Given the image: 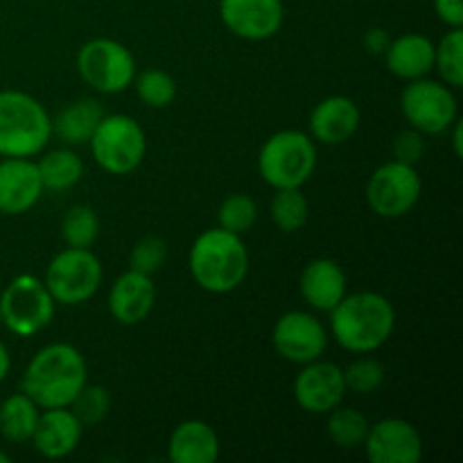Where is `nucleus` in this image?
<instances>
[{
  "mask_svg": "<svg viewBox=\"0 0 463 463\" xmlns=\"http://www.w3.org/2000/svg\"><path fill=\"white\" fill-rule=\"evenodd\" d=\"M9 371H12V355H9L7 346H5V344L0 342V383H3V380L7 378Z\"/></svg>",
  "mask_w": 463,
  "mask_h": 463,
  "instance_id": "nucleus-38",
  "label": "nucleus"
},
{
  "mask_svg": "<svg viewBox=\"0 0 463 463\" xmlns=\"http://www.w3.org/2000/svg\"><path fill=\"white\" fill-rule=\"evenodd\" d=\"M294 401L307 414H328L337 405H342L346 396L344 369L333 362L319 360L303 364L301 373L294 378Z\"/></svg>",
  "mask_w": 463,
  "mask_h": 463,
  "instance_id": "nucleus-13",
  "label": "nucleus"
},
{
  "mask_svg": "<svg viewBox=\"0 0 463 463\" xmlns=\"http://www.w3.org/2000/svg\"><path fill=\"white\" fill-rule=\"evenodd\" d=\"M220 18L231 34L265 41L283 27L285 7L283 0H220Z\"/></svg>",
  "mask_w": 463,
  "mask_h": 463,
  "instance_id": "nucleus-14",
  "label": "nucleus"
},
{
  "mask_svg": "<svg viewBox=\"0 0 463 463\" xmlns=\"http://www.w3.org/2000/svg\"><path fill=\"white\" fill-rule=\"evenodd\" d=\"M77 72L93 90L113 95L134 84L136 61L120 41L93 39L77 52Z\"/></svg>",
  "mask_w": 463,
  "mask_h": 463,
  "instance_id": "nucleus-9",
  "label": "nucleus"
},
{
  "mask_svg": "<svg viewBox=\"0 0 463 463\" xmlns=\"http://www.w3.org/2000/svg\"><path fill=\"white\" fill-rule=\"evenodd\" d=\"M389 43H392V39H389L387 30H383V27H371V30H366V34H364L366 52L384 54L387 52Z\"/></svg>",
  "mask_w": 463,
  "mask_h": 463,
  "instance_id": "nucleus-37",
  "label": "nucleus"
},
{
  "mask_svg": "<svg viewBox=\"0 0 463 463\" xmlns=\"http://www.w3.org/2000/svg\"><path fill=\"white\" fill-rule=\"evenodd\" d=\"M36 165H39L43 190H50V193H66L75 188L84 176V163L72 149L48 152Z\"/></svg>",
  "mask_w": 463,
  "mask_h": 463,
  "instance_id": "nucleus-25",
  "label": "nucleus"
},
{
  "mask_svg": "<svg viewBox=\"0 0 463 463\" xmlns=\"http://www.w3.org/2000/svg\"><path fill=\"white\" fill-rule=\"evenodd\" d=\"M167 459L175 463H215L220 459V439H217V432L206 420H184L170 434Z\"/></svg>",
  "mask_w": 463,
  "mask_h": 463,
  "instance_id": "nucleus-21",
  "label": "nucleus"
},
{
  "mask_svg": "<svg viewBox=\"0 0 463 463\" xmlns=\"http://www.w3.org/2000/svg\"><path fill=\"white\" fill-rule=\"evenodd\" d=\"M167 260V244L165 240L158 238V235H147V238H140L134 244L129 256V269L140 271V274H156L163 269Z\"/></svg>",
  "mask_w": 463,
  "mask_h": 463,
  "instance_id": "nucleus-34",
  "label": "nucleus"
},
{
  "mask_svg": "<svg viewBox=\"0 0 463 463\" xmlns=\"http://www.w3.org/2000/svg\"><path fill=\"white\" fill-rule=\"evenodd\" d=\"M450 127H452V145H455V154H457V156H461V154H463V138H461L463 125H461L459 118H457V120L452 122Z\"/></svg>",
  "mask_w": 463,
  "mask_h": 463,
  "instance_id": "nucleus-39",
  "label": "nucleus"
},
{
  "mask_svg": "<svg viewBox=\"0 0 463 463\" xmlns=\"http://www.w3.org/2000/svg\"><path fill=\"white\" fill-rule=\"evenodd\" d=\"M81 432H84V425L68 407H52V410H43L39 414L30 441L45 459H61L77 450Z\"/></svg>",
  "mask_w": 463,
  "mask_h": 463,
  "instance_id": "nucleus-19",
  "label": "nucleus"
},
{
  "mask_svg": "<svg viewBox=\"0 0 463 463\" xmlns=\"http://www.w3.org/2000/svg\"><path fill=\"white\" fill-rule=\"evenodd\" d=\"M434 68L443 84L450 89L463 86V32L461 27H452L439 45H434Z\"/></svg>",
  "mask_w": 463,
  "mask_h": 463,
  "instance_id": "nucleus-28",
  "label": "nucleus"
},
{
  "mask_svg": "<svg viewBox=\"0 0 463 463\" xmlns=\"http://www.w3.org/2000/svg\"><path fill=\"white\" fill-rule=\"evenodd\" d=\"M134 84L140 102L149 109H165L176 98L175 77L161 68H147L134 77Z\"/></svg>",
  "mask_w": 463,
  "mask_h": 463,
  "instance_id": "nucleus-30",
  "label": "nucleus"
},
{
  "mask_svg": "<svg viewBox=\"0 0 463 463\" xmlns=\"http://www.w3.org/2000/svg\"><path fill=\"white\" fill-rule=\"evenodd\" d=\"M344 383H346V392L369 396L383 387L384 366L375 357H360L344 371Z\"/></svg>",
  "mask_w": 463,
  "mask_h": 463,
  "instance_id": "nucleus-33",
  "label": "nucleus"
},
{
  "mask_svg": "<svg viewBox=\"0 0 463 463\" xmlns=\"http://www.w3.org/2000/svg\"><path fill=\"white\" fill-rule=\"evenodd\" d=\"M387 68L407 81L428 77L434 71V43L425 34H402L389 43L384 52Z\"/></svg>",
  "mask_w": 463,
  "mask_h": 463,
  "instance_id": "nucleus-22",
  "label": "nucleus"
},
{
  "mask_svg": "<svg viewBox=\"0 0 463 463\" xmlns=\"http://www.w3.org/2000/svg\"><path fill=\"white\" fill-rule=\"evenodd\" d=\"M330 328L339 346L366 355L392 339L396 310L392 301L378 292L346 294L330 310Z\"/></svg>",
  "mask_w": 463,
  "mask_h": 463,
  "instance_id": "nucleus-1",
  "label": "nucleus"
},
{
  "mask_svg": "<svg viewBox=\"0 0 463 463\" xmlns=\"http://www.w3.org/2000/svg\"><path fill=\"white\" fill-rule=\"evenodd\" d=\"M50 136L52 118L39 99L23 90H0V156H36Z\"/></svg>",
  "mask_w": 463,
  "mask_h": 463,
  "instance_id": "nucleus-4",
  "label": "nucleus"
},
{
  "mask_svg": "<svg viewBox=\"0 0 463 463\" xmlns=\"http://www.w3.org/2000/svg\"><path fill=\"white\" fill-rule=\"evenodd\" d=\"M217 222H220V229L231 231L235 235L247 233L258 222L256 202L249 194H231V197L222 202L220 211H217Z\"/></svg>",
  "mask_w": 463,
  "mask_h": 463,
  "instance_id": "nucleus-31",
  "label": "nucleus"
},
{
  "mask_svg": "<svg viewBox=\"0 0 463 463\" xmlns=\"http://www.w3.org/2000/svg\"><path fill=\"white\" fill-rule=\"evenodd\" d=\"M86 384L84 355L71 344H48L27 364L21 392L41 410L68 407Z\"/></svg>",
  "mask_w": 463,
  "mask_h": 463,
  "instance_id": "nucleus-2",
  "label": "nucleus"
},
{
  "mask_svg": "<svg viewBox=\"0 0 463 463\" xmlns=\"http://www.w3.org/2000/svg\"><path fill=\"white\" fill-rule=\"evenodd\" d=\"M41 407L27 393H14L0 405V434L9 443H25L34 434Z\"/></svg>",
  "mask_w": 463,
  "mask_h": 463,
  "instance_id": "nucleus-24",
  "label": "nucleus"
},
{
  "mask_svg": "<svg viewBox=\"0 0 463 463\" xmlns=\"http://www.w3.org/2000/svg\"><path fill=\"white\" fill-rule=\"evenodd\" d=\"M190 274L194 283L211 294H229L249 274V251L242 235L224 229H208L190 249Z\"/></svg>",
  "mask_w": 463,
  "mask_h": 463,
  "instance_id": "nucleus-3",
  "label": "nucleus"
},
{
  "mask_svg": "<svg viewBox=\"0 0 463 463\" xmlns=\"http://www.w3.org/2000/svg\"><path fill=\"white\" fill-rule=\"evenodd\" d=\"M271 342L283 360L303 366L324 355L328 346V333L315 315L292 310L276 321Z\"/></svg>",
  "mask_w": 463,
  "mask_h": 463,
  "instance_id": "nucleus-12",
  "label": "nucleus"
},
{
  "mask_svg": "<svg viewBox=\"0 0 463 463\" xmlns=\"http://www.w3.org/2000/svg\"><path fill=\"white\" fill-rule=\"evenodd\" d=\"M401 109L411 129L420 134H443L459 116L457 98L443 81L420 80L410 81L401 95Z\"/></svg>",
  "mask_w": 463,
  "mask_h": 463,
  "instance_id": "nucleus-11",
  "label": "nucleus"
},
{
  "mask_svg": "<svg viewBox=\"0 0 463 463\" xmlns=\"http://www.w3.org/2000/svg\"><path fill=\"white\" fill-rule=\"evenodd\" d=\"M303 298L310 307L319 312H330L346 297L348 280L342 265L333 258H317L307 262L298 280Z\"/></svg>",
  "mask_w": 463,
  "mask_h": 463,
  "instance_id": "nucleus-20",
  "label": "nucleus"
},
{
  "mask_svg": "<svg viewBox=\"0 0 463 463\" xmlns=\"http://www.w3.org/2000/svg\"><path fill=\"white\" fill-rule=\"evenodd\" d=\"M317 170V145L297 129L276 131L258 154V172L271 188H303Z\"/></svg>",
  "mask_w": 463,
  "mask_h": 463,
  "instance_id": "nucleus-5",
  "label": "nucleus"
},
{
  "mask_svg": "<svg viewBox=\"0 0 463 463\" xmlns=\"http://www.w3.org/2000/svg\"><path fill=\"white\" fill-rule=\"evenodd\" d=\"M360 107L346 95L321 99L310 113V138L321 145H342L360 129Z\"/></svg>",
  "mask_w": 463,
  "mask_h": 463,
  "instance_id": "nucleus-18",
  "label": "nucleus"
},
{
  "mask_svg": "<svg viewBox=\"0 0 463 463\" xmlns=\"http://www.w3.org/2000/svg\"><path fill=\"white\" fill-rule=\"evenodd\" d=\"M156 303V285L152 276L129 269L118 276L109 292V310L122 326H136L149 317Z\"/></svg>",
  "mask_w": 463,
  "mask_h": 463,
  "instance_id": "nucleus-17",
  "label": "nucleus"
},
{
  "mask_svg": "<svg viewBox=\"0 0 463 463\" xmlns=\"http://www.w3.org/2000/svg\"><path fill=\"white\" fill-rule=\"evenodd\" d=\"M326 430H328V437L335 446L344 448V450H355V448L364 446L371 423L362 411L337 405L328 411Z\"/></svg>",
  "mask_w": 463,
  "mask_h": 463,
  "instance_id": "nucleus-26",
  "label": "nucleus"
},
{
  "mask_svg": "<svg viewBox=\"0 0 463 463\" xmlns=\"http://www.w3.org/2000/svg\"><path fill=\"white\" fill-rule=\"evenodd\" d=\"M423 193V181L416 165L389 161L371 175L366 184V203L375 215L384 220H398L414 211Z\"/></svg>",
  "mask_w": 463,
  "mask_h": 463,
  "instance_id": "nucleus-10",
  "label": "nucleus"
},
{
  "mask_svg": "<svg viewBox=\"0 0 463 463\" xmlns=\"http://www.w3.org/2000/svg\"><path fill=\"white\" fill-rule=\"evenodd\" d=\"M99 235V217L86 203L72 206L61 222V238L72 249H90Z\"/></svg>",
  "mask_w": 463,
  "mask_h": 463,
  "instance_id": "nucleus-29",
  "label": "nucleus"
},
{
  "mask_svg": "<svg viewBox=\"0 0 463 463\" xmlns=\"http://www.w3.org/2000/svg\"><path fill=\"white\" fill-rule=\"evenodd\" d=\"M54 298L43 280L21 274L9 280L0 294V319L16 337H32L50 326L54 317Z\"/></svg>",
  "mask_w": 463,
  "mask_h": 463,
  "instance_id": "nucleus-7",
  "label": "nucleus"
},
{
  "mask_svg": "<svg viewBox=\"0 0 463 463\" xmlns=\"http://www.w3.org/2000/svg\"><path fill=\"white\" fill-rule=\"evenodd\" d=\"M68 410L77 416V420H80L84 428L98 425L109 416V410H111V396H109L107 389L99 387V384H84V387L80 389V393L72 398Z\"/></svg>",
  "mask_w": 463,
  "mask_h": 463,
  "instance_id": "nucleus-32",
  "label": "nucleus"
},
{
  "mask_svg": "<svg viewBox=\"0 0 463 463\" xmlns=\"http://www.w3.org/2000/svg\"><path fill=\"white\" fill-rule=\"evenodd\" d=\"M9 461H12V459H9V455H7V452H3V450H0V463H9Z\"/></svg>",
  "mask_w": 463,
  "mask_h": 463,
  "instance_id": "nucleus-40",
  "label": "nucleus"
},
{
  "mask_svg": "<svg viewBox=\"0 0 463 463\" xmlns=\"http://www.w3.org/2000/svg\"><path fill=\"white\" fill-rule=\"evenodd\" d=\"M95 163L109 175H131L147 152V138L138 122L125 113L104 116L89 140Z\"/></svg>",
  "mask_w": 463,
  "mask_h": 463,
  "instance_id": "nucleus-6",
  "label": "nucleus"
},
{
  "mask_svg": "<svg viewBox=\"0 0 463 463\" xmlns=\"http://www.w3.org/2000/svg\"><path fill=\"white\" fill-rule=\"evenodd\" d=\"M271 220L283 233H297L306 226L310 206L301 188H279L271 199Z\"/></svg>",
  "mask_w": 463,
  "mask_h": 463,
  "instance_id": "nucleus-27",
  "label": "nucleus"
},
{
  "mask_svg": "<svg viewBox=\"0 0 463 463\" xmlns=\"http://www.w3.org/2000/svg\"><path fill=\"white\" fill-rule=\"evenodd\" d=\"M104 107L95 98H81L68 104L52 118V134L66 145H84L102 122Z\"/></svg>",
  "mask_w": 463,
  "mask_h": 463,
  "instance_id": "nucleus-23",
  "label": "nucleus"
},
{
  "mask_svg": "<svg viewBox=\"0 0 463 463\" xmlns=\"http://www.w3.org/2000/svg\"><path fill=\"white\" fill-rule=\"evenodd\" d=\"M362 448L371 463H419L423 459L420 432L405 419H383L371 425Z\"/></svg>",
  "mask_w": 463,
  "mask_h": 463,
  "instance_id": "nucleus-15",
  "label": "nucleus"
},
{
  "mask_svg": "<svg viewBox=\"0 0 463 463\" xmlns=\"http://www.w3.org/2000/svg\"><path fill=\"white\" fill-rule=\"evenodd\" d=\"M434 12L439 21L450 27L463 25V0H434Z\"/></svg>",
  "mask_w": 463,
  "mask_h": 463,
  "instance_id": "nucleus-36",
  "label": "nucleus"
},
{
  "mask_svg": "<svg viewBox=\"0 0 463 463\" xmlns=\"http://www.w3.org/2000/svg\"><path fill=\"white\" fill-rule=\"evenodd\" d=\"M425 154V134L416 129H405L393 140V161L416 165Z\"/></svg>",
  "mask_w": 463,
  "mask_h": 463,
  "instance_id": "nucleus-35",
  "label": "nucleus"
},
{
  "mask_svg": "<svg viewBox=\"0 0 463 463\" xmlns=\"http://www.w3.org/2000/svg\"><path fill=\"white\" fill-rule=\"evenodd\" d=\"M39 165L30 158L5 156L0 161V213L25 215L43 194Z\"/></svg>",
  "mask_w": 463,
  "mask_h": 463,
  "instance_id": "nucleus-16",
  "label": "nucleus"
},
{
  "mask_svg": "<svg viewBox=\"0 0 463 463\" xmlns=\"http://www.w3.org/2000/svg\"><path fill=\"white\" fill-rule=\"evenodd\" d=\"M102 262L90 249H63L45 269V288L54 303L81 306L98 294L102 285Z\"/></svg>",
  "mask_w": 463,
  "mask_h": 463,
  "instance_id": "nucleus-8",
  "label": "nucleus"
}]
</instances>
